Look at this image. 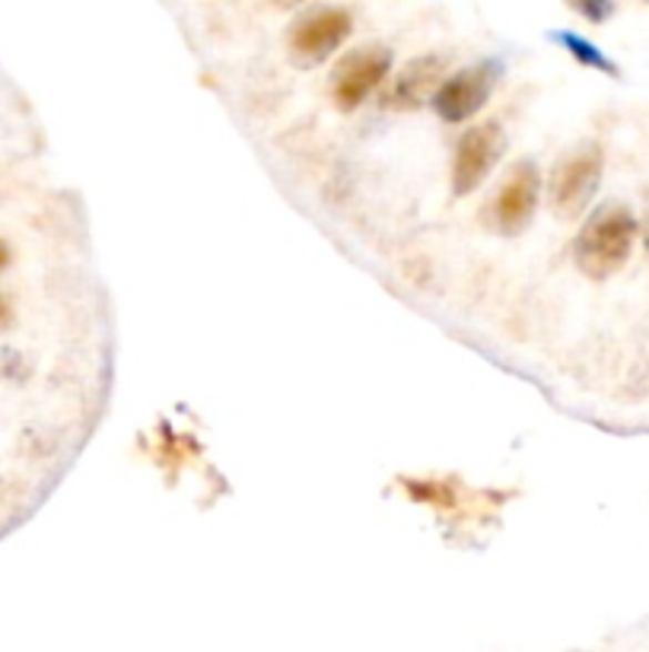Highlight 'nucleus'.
Instances as JSON below:
<instances>
[{
  "instance_id": "f03ea898",
  "label": "nucleus",
  "mask_w": 649,
  "mask_h": 652,
  "mask_svg": "<svg viewBox=\"0 0 649 652\" xmlns=\"http://www.w3.org/2000/svg\"><path fill=\"white\" fill-rule=\"evenodd\" d=\"M504 153V131L494 121H484L478 128L465 131L456 146V163H453V192L458 197L481 189L484 179L490 175L494 163Z\"/></svg>"
},
{
  "instance_id": "1a4fd4ad",
  "label": "nucleus",
  "mask_w": 649,
  "mask_h": 652,
  "mask_svg": "<svg viewBox=\"0 0 649 652\" xmlns=\"http://www.w3.org/2000/svg\"><path fill=\"white\" fill-rule=\"evenodd\" d=\"M560 42L574 51V58H577L579 64H586V68H596V71H605V73H618L615 71V64H611V61H608V58H605L599 49H592L586 39H579V35H574V32H564V35H560Z\"/></svg>"
},
{
  "instance_id": "39448f33",
  "label": "nucleus",
  "mask_w": 649,
  "mask_h": 652,
  "mask_svg": "<svg viewBox=\"0 0 649 652\" xmlns=\"http://www.w3.org/2000/svg\"><path fill=\"white\" fill-rule=\"evenodd\" d=\"M351 29H354V20H351L347 10H341V7L315 10L306 20H300V23L293 26V32H290V51L303 64H318L332 51L341 49V42L351 35Z\"/></svg>"
},
{
  "instance_id": "9d476101",
  "label": "nucleus",
  "mask_w": 649,
  "mask_h": 652,
  "mask_svg": "<svg viewBox=\"0 0 649 652\" xmlns=\"http://www.w3.org/2000/svg\"><path fill=\"white\" fill-rule=\"evenodd\" d=\"M574 7H577L579 13L589 20V23H601V20H608L611 17V0H574Z\"/></svg>"
},
{
  "instance_id": "f8f14e48",
  "label": "nucleus",
  "mask_w": 649,
  "mask_h": 652,
  "mask_svg": "<svg viewBox=\"0 0 649 652\" xmlns=\"http://www.w3.org/2000/svg\"><path fill=\"white\" fill-rule=\"evenodd\" d=\"M10 258H13V255H10V245L0 240V271L10 265Z\"/></svg>"
},
{
  "instance_id": "6e6552de",
  "label": "nucleus",
  "mask_w": 649,
  "mask_h": 652,
  "mask_svg": "<svg viewBox=\"0 0 649 652\" xmlns=\"http://www.w3.org/2000/svg\"><path fill=\"white\" fill-rule=\"evenodd\" d=\"M443 77V61L439 58H417L410 61L408 68L402 71V77L395 80V86L385 93V105L388 109H402L410 112L417 105H424L430 93H436Z\"/></svg>"
},
{
  "instance_id": "7ed1b4c3",
  "label": "nucleus",
  "mask_w": 649,
  "mask_h": 652,
  "mask_svg": "<svg viewBox=\"0 0 649 652\" xmlns=\"http://www.w3.org/2000/svg\"><path fill=\"white\" fill-rule=\"evenodd\" d=\"M601 182V150L599 146H582L574 153L551 182V204L560 217H579L586 204Z\"/></svg>"
},
{
  "instance_id": "f257e3e1",
  "label": "nucleus",
  "mask_w": 649,
  "mask_h": 652,
  "mask_svg": "<svg viewBox=\"0 0 649 652\" xmlns=\"http://www.w3.org/2000/svg\"><path fill=\"white\" fill-rule=\"evenodd\" d=\"M637 242V217L625 204L601 207L596 217L582 226L577 240V265L586 277L605 281L627 265Z\"/></svg>"
},
{
  "instance_id": "ddd939ff",
  "label": "nucleus",
  "mask_w": 649,
  "mask_h": 652,
  "mask_svg": "<svg viewBox=\"0 0 649 652\" xmlns=\"http://www.w3.org/2000/svg\"><path fill=\"white\" fill-rule=\"evenodd\" d=\"M277 7H284V10H290V7H300V3H306V0H274Z\"/></svg>"
},
{
  "instance_id": "0eeeda50",
  "label": "nucleus",
  "mask_w": 649,
  "mask_h": 652,
  "mask_svg": "<svg viewBox=\"0 0 649 652\" xmlns=\"http://www.w3.org/2000/svg\"><path fill=\"white\" fill-rule=\"evenodd\" d=\"M490 86H494V71L481 64V68H468V71L456 73L453 80L439 83L433 93V109L443 121H465L475 112H481L484 102L490 99Z\"/></svg>"
},
{
  "instance_id": "20e7f679",
  "label": "nucleus",
  "mask_w": 649,
  "mask_h": 652,
  "mask_svg": "<svg viewBox=\"0 0 649 652\" xmlns=\"http://www.w3.org/2000/svg\"><path fill=\"white\" fill-rule=\"evenodd\" d=\"M538 194H541V175L531 163L516 166L513 175L504 182V189L497 192L490 204V220L494 230L504 236H519L535 217L538 207Z\"/></svg>"
},
{
  "instance_id": "9b49d317",
  "label": "nucleus",
  "mask_w": 649,
  "mask_h": 652,
  "mask_svg": "<svg viewBox=\"0 0 649 652\" xmlns=\"http://www.w3.org/2000/svg\"><path fill=\"white\" fill-rule=\"evenodd\" d=\"M10 322H13V303L0 293V332L10 328Z\"/></svg>"
},
{
  "instance_id": "423d86ee",
  "label": "nucleus",
  "mask_w": 649,
  "mask_h": 652,
  "mask_svg": "<svg viewBox=\"0 0 649 652\" xmlns=\"http://www.w3.org/2000/svg\"><path fill=\"white\" fill-rule=\"evenodd\" d=\"M392 68V54L385 49H369L354 51L351 58L341 61L335 77V102L341 112H354L361 109L366 99L376 93V86L388 77Z\"/></svg>"
}]
</instances>
